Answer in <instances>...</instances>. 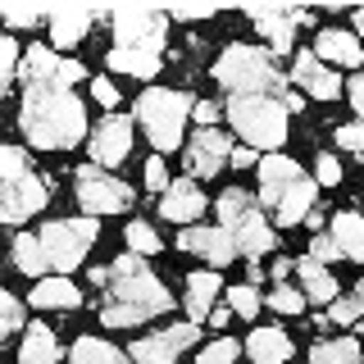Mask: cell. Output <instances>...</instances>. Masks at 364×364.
<instances>
[{
	"mask_svg": "<svg viewBox=\"0 0 364 364\" xmlns=\"http://www.w3.org/2000/svg\"><path fill=\"white\" fill-rule=\"evenodd\" d=\"M168 187V168H164V159H146V191H164Z\"/></svg>",
	"mask_w": 364,
	"mask_h": 364,
	"instance_id": "f35d334b",
	"label": "cell"
},
{
	"mask_svg": "<svg viewBox=\"0 0 364 364\" xmlns=\"http://www.w3.org/2000/svg\"><path fill=\"white\" fill-rule=\"evenodd\" d=\"M337 146H346V151H364V123H346V128H337Z\"/></svg>",
	"mask_w": 364,
	"mask_h": 364,
	"instance_id": "ab89813d",
	"label": "cell"
},
{
	"mask_svg": "<svg viewBox=\"0 0 364 364\" xmlns=\"http://www.w3.org/2000/svg\"><path fill=\"white\" fill-rule=\"evenodd\" d=\"M337 178H341V164H337V159L323 151V155H318V182H323V187H333Z\"/></svg>",
	"mask_w": 364,
	"mask_h": 364,
	"instance_id": "60d3db41",
	"label": "cell"
},
{
	"mask_svg": "<svg viewBox=\"0 0 364 364\" xmlns=\"http://www.w3.org/2000/svg\"><path fill=\"white\" fill-rule=\"evenodd\" d=\"M355 28H360V37H364V9H355Z\"/></svg>",
	"mask_w": 364,
	"mask_h": 364,
	"instance_id": "c3c4849f",
	"label": "cell"
},
{
	"mask_svg": "<svg viewBox=\"0 0 364 364\" xmlns=\"http://www.w3.org/2000/svg\"><path fill=\"white\" fill-rule=\"evenodd\" d=\"M196 337H200V328H196V323L164 328V333H151V337L132 341V360H136V364H173Z\"/></svg>",
	"mask_w": 364,
	"mask_h": 364,
	"instance_id": "7c38bea8",
	"label": "cell"
},
{
	"mask_svg": "<svg viewBox=\"0 0 364 364\" xmlns=\"http://www.w3.org/2000/svg\"><path fill=\"white\" fill-rule=\"evenodd\" d=\"M18 73V41L0 37V87H9V77Z\"/></svg>",
	"mask_w": 364,
	"mask_h": 364,
	"instance_id": "e575fe53",
	"label": "cell"
},
{
	"mask_svg": "<svg viewBox=\"0 0 364 364\" xmlns=\"http://www.w3.org/2000/svg\"><path fill=\"white\" fill-rule=\"evenodd\" d=\"M219 228L232 237L237 255H250V264H255V255H269L273 250V228L264 223L259 205L237 187H228L219 196Z\"/></svg>",
	"mask_w": 364,
	"mask_h": 364,
	"instance_id": "52a82bcc",
	"label": "cell"
},
{
	"mask_svg": "<svg viewBox=\"0 0 364 364\" xmlns=\"http://www.w3.org/2000/svg\"><path fill=\"white\" fill-rule=\"evenodd\" d=\"M350 105L360 109V123H364V73L350 77Z\"/></svg>",
	"mask_w": 364,
	"mask_h": 364,
	"instance_id": "ee69618b",
	"label": "cell"
},
{
	"mask_svg": "<svg viewBox=\"0 0 364 364\" xmlns=\"http://www.w3.org/2000/svg\"><path fill=\"white\" fill-rule=\"evenodd\" d=\"M296 269H301V287H305V296H310V301H318V305L341 301V296H337V278H333V273H328L323 264H318L314 255H305Z\"/></svg>",
	"mask_w": 364,
	"mask_h": 364,
	"instance_id": "603a6c76",
	"label": "cell"
},
{
	"mask_svg": "<svg viewBox=\"0 0 364 364\" xmlns=\"http://www.w3.org/2000/svg\"><path fill=\"white\" fill-rule=\"evenodd\" d=\"M0 323H5L0 333H14V328H23V305L9 291H0Z\"/></svg>",
	"mask_w": 364,
	"mask_h": 364,
	"instance_id": "8d00e7d4",
	"label": "cell"
},
{
	"mask_svg": "<svg viewBox=\"0 0 364 364\" xmlns=\"http://www.w3.org/2000/svg\"><path fill=\"white\" fill-rule=\"evenodd\" d=\"M333 237H337V246H341V259H360L364 264V219L360 214H337L333 219Z\"/></svg>",
	"mask_w": 364,
	"mask_h": 364,
	"instance_id": "d4e9b609",
	"label": "cell"
},
{
	"mask_svg": "<svg viewBox=\"0 0 364 364\" xmlns=\"http://www.w3.org/2000/svg\"><path fill=\"white\" fill-rule=\"evenodd\" d=\"M96 18H105V14H96V9H55V14H50V37H55V46H60V50L77 46Z\"/></svg>",
	"mask_w": 364,
	"mask_h": 364,
	"instance_id": "d6986e66",
	"label": "cell"
},
{
	"mask_svg": "<svg viewBox=\"0 0 364 364\" xmlns=\"http://www.w3.org/2000/svg\"><path fill=\"white\" fill-rule=\"evenodd\" d=\"M159 214L173 219L178 228H191V219L205 214V196L196 191V182H173V187L164 191V200H159Z\"/></svg>",
	"mask_w": 364,
	"mask_h": 364,
	"instance_id": "e0dca14e",
	"label": "cell"
},
{
	"mask_svg": "<svg viewBox=\"0 0 364 364\" xmlns=\"http://www.w3.org/2000/svg\"><path fill=\"white\" fill-rule=\"evenodd\" d=\"M191 114H196L200 128H214V119H219V105H210V100H196V109H191Z\"/></svg>",
	"mask_w": 364,
	"mask_h": 364,
	"instance_id": "7bdbcfd3",
	"label": "cell"
},
{
	"mask_svg": "<svg viewBox=\"0 0 364 364\" xmlns=\"http://www.w3.org/2000/svg\"><path fill=\"white\" fill-rule=\"evenodd\" d=\"M37 242L46 250V264L60 273H73V264H82V255L96 242V219H50Z\"/></svg>",
	"mask_w": 364,
	"mask_h": 364,
	"instance_id": "30bf717a",
	"label": "cell"
},
{
	"mask_svg": "<svg viewBox=\"0 0 364 364\" xmlns=\"http://www.w3.org/2000/svg\"><path fill=\"white\" fill-rule=\"evenodd\" d=\"M259 200L273 210L282 228L301 223L314 214V182L296 159L287 155H264L259 159Z\"/></svg>",
	"mask_w": 364,
	"mask_h": 364,
	"instance_id": "277c9868",
	"label": "cell"
},
{
	"mask_svg": "<svg viewBox=\"0 0 364 364\" xmlns=\"http://www.w3.org/2000/svg\"><path fill=\"white\" fill-rule=\"evenodd\" d=\"M269 305H273L278 314H301V310H305V291H291L287 282H278V287L269 291Z\"/></svg>",
	"mask_w": 364,
	"mask_h": 364,
	"instance_id": "4dcf8cb0",
	"label": "cell"
},
{
	"mask_svg": "<svg viewBox=\"0 0 364 364\" xmlns=\"http://www.w3.org/2000/svg\"><path fill=\"white\" fill-rule=\"evenodd\" d=\"M296 82L310 91V96H318V100H333L341 91L337 73H328V64L318 60V55H296Z\"/></svg>",
	"mask_w": 364,
	"mask_h": 364,
	"instance_id": "ac0fdd59",
	"label": "cell"
},
{
	"mask_svg": "<svg viewBox=\"0 0 364 364\" xmlns=\"http://www.w3.org/2000/svg\"><path fill=\"white\" fill-rule=\"evenodd\" d=\"M91 91H96L100 105H119V87H114L109 77H96V87H91Z\"/></svg>",
	"mask_w": 364,
	"mask_h": 364,
	"instance_id": "b9f144b4",
	"label": "cell"
},
{
	"mask_svg": "<svg viewBox=\"0 0 364 364\" xmlns=\"http://www.w3.org/2000/svg\"><path fill=\"white\" fill-rule=\"evenodd\" d=\"M60 360V341H55L50 328H28V337H23V350H18V364H55Z\"/></svg>",
	"mask_w": 364,
	"mask_h": 364,
	"instance_id": "484cf974",
	"label": "cell"
},
{
	"mask_svg": "<svg viewBox=\"0 0 364 364\" xmlns=\"http://www.w3.org/2000/svg\"><path fill=\"white\" fill-rule=\"evenodd\" d=\"M191 109H196V100L187 91H164V87L141 91V100H136V114H141L146 132H151L159 151H178L182 146V123H187Z\"/></svg>",
	"mask_w": 364,
	"mask_h": 364,
	"instance_id": "9c48e42d",
	"label": "cell"
},
{
	"mask_svg": "<svg viewBox=\"0 0 364 364\" xmlns=\"http://www.w3.org/2000/svg\"><path fill=\"white\" fill-rule=\"evenodd\" d=\"M77 200H82V210L87 214H119V210H128L132 205V191H128V182H119V178H109L105 168H96V164H87V168H77Z\"/></svg>",
	"mask_w": 364,
	"mask_h": 364,
	"instance_id": "8fae6325",
	"label": "cell"
},
{
	"mask_svg": "<svg viewBox=\"0 0 364 364\" xmlns=\"http://www.w3.org/2000/svg\"><path fill=\"white\" fill-rule=\"evenodd\" d=\"M246 350H250V360H255V364H287L291 337L282 333V328H255L250 341H246Z\"/></svg>",
	"mask_w": 364,
	"mask_h": 364,
	"instance_id": "ffe728a7",
	"label": "cell"
},
{
	"mask_svg": "<svg viewBox=\"0 0 364 364\" xmlns=\"http://www.w3.org/2000/svg\"><path fill=\"white\" fill-rule=\"evenodd\" d=\"M55 9H14V5H5L0 9V18L9 23V28H32V23H41V18H50Z\"/></svg>",
	"mask_w": 364,
	"mask_h": 364,
	"instance_id": "d590c367",
	"label": "cell"
},
{
	"mask_svg": "<svg viewBox=\"0 0 364 364\" xmlns=\"http://www.w3.org/2000/svg\"><path fill=\"white\" fill-rule=\"evenodd\" d=\"M232 151H237V146L228 141L223 132L200 128L196 136H191V146H187L191 173H196V178H219V168H223V164H232Z\"/></svg>",
	"mask_w": 364,
	"mask_h": 364,
	"instance_id": "5bb4252c",
	"label": "cell"
},
{
	"mask_svg": "<svg viewBox=\"0 0 364 364\" xmlns=\"http://www.w3.org/2000/svg\"><path fill=\"white\" fill-rule=\"evenodd\" d=\"M214 77H219L232 96H282V100L291 96V91L282 87V73L273 68V60L264 50H255V46H228L219 55Z\"/></svg>",
	"mask_w": 364,
	"mask_h": 364,
	"instance_id": "5b68a950",
	"label": "cell"
},
{
	"mask_svg": "<svg viewBox=\"0 0 364 364\" xmlns=\"http://www.w3.org/2000/svg\"><path fill=\"white\" fill-rule=\"evenodd\" d=\"M255 164V151H250V146H237L232 151V168H250Z\"/></svg>",
	"mask_w": 364,
	"mask_h": 364,
	"instance_id": "f6af8a7d",
	"label": "cell"
},
{
	"mask_svg": "<svg viewBox=\"0 0 364 364\" xmlns=\"http://www.w3.org/2000/svg\"><path fill=\"white\" fill-rule=\"evenodd\" d=\"M105 18L114 23L109 68L114 73H132V77H155L159 73V55H164L168 18L155 14V9H109Z\"/></svg>",
	"mask_w": 364,
	"mask_h": 364,
	"instance_id": "3957f363",
	"label": "cell"
},
{
	"mask_svg": "<svg viewBox=\"0 0 364 364\" xmlns=\"http://www.w3.org/2000/svg\"><path fill=\"white\" fill-rule=\"evenodd\" d=\"M318 55L333 60V64H346V68H360L364 64L360 41L350 37V32H341V28H323V32H318Z\"/></svg>",
	"mask_w": 364,
	"mask_h": 364,
	"instance_id": "7402d4cb",
	"label": "cell"
},
{
	"mask_svg": "<svg viewBox=\"0 0 364 364\" xmlns=\"http://www.w3.org/2000/svg\"><path fill=\"white\" fill-rule=\"evenodd\" d=\"M128 246H132V255H155V250H159V232L146 228V223H128Z\"/></svg>",
	"mask_w": 364,
	"mask_h": 364,
	"instance_id": "d6a6232c",
	"label": "cell"
},
{
	"mask_svg": "<svg viewBox=\"0 0 364 364\" xmlns=\"http://www.w3.org/2000/svg\"><path fill=\"white\" fill-rule=\"evenodd\" d=\"M228 318H232V305H214V314H210V328H223Z\"/></svg>",
	"mask_w": 364,
	"mask_h": 364,
	"instance_id": "bcb514c9",
	"label": "cell"
},
{
	"mask_svg": "<svg viewBox=\"0 0 364 364\" xmlns=\"http://www.w3.org/2000/svg\"><path fill=\"white\" fill-rule=\"evenodd\" d=\"M310 364H360V341L355 337L318 341V346L310 350Z\"/></svg>",
	"mask_w": 364,
	"mask_h": 364,
	"instance_id": "83f0119b",
	"label": "cell"
},
{
	"mask_svg": "<svg viewBox=\"0 0 364 364\" xmlns=\"http://www.w3.org/2000/svg\"><path fill=\"white\" fill-rule=\"evenodd\" d=\"M355 291H360V296H364V278H360V287H355Z\"/></svg>",
	"mask_w": 364,
	"mask_h": 364,
	"instance_id": "681fc988",
	"label": "cell"
},
{
	"mask_svg": "<svg viewBox=\"0 0 364 364\" xmlns=\"http://www.w3.org/2000/svg\"><path fill=\"white\" fill-rule=\"evenodd\" d=\"M46 182L28 168L18 146H0V214L5 223H23L28 214H37L46 205Z\"/></svg>",
	"mask_w": 364,
	"mask_h": 364,
	"instance_id": "8992f818",
	"label": "cell"
},
{
	"mask_svg": "<svg viewBox=\"0 0 364 364\" xmlns=\"http://www.w3.org/2000/svg\"><path fill=\"white\" fill-rule=\"evenodd\" d=\"M250 23L273 41V50H291L296 23H310V14L305 9H250Z\"/></svg>",
	"mask_w": 364,
	"mask_h": 364,
	"instance_id": "2e32d148",
	"label": "cell"
},
{
	"mask_svg": "<svg viewBox=\"0 0 364 364\" xmlns=\"http://www.w3.org/2000/svg\"><path fill=\"white\" fill-rule=\"evenodd\" d=\"M287 273H291V259H278V264H273V278H278V282L287 278Z\"/></svg>",
	"mask_w": 364,
	"mask_h": 364,
	"instance_id": "7dc6e473",
	"label": "cell"
},
{
	"mask_svg": "<svg viewBox=\"0 0 364 364\" xmlns=\"http://www.w3.org/2000/svg\"><path fill=\"white\" fill-rule=\"evenodd\" d=\"M82 77V64L73 60H55L46 46H32L23 60V109L18 123L28 132L32 146L46 151H64L77 146L87 132V114L82 100L73 96V82Z\"/></svg>",
	"mask_w": 364,
	"mask_h": 364,
	"instance_id": "6da1fadb",
	"label": "cell"
},
{
	"mask_svg": "<svg viewBox=\"0 0 364 364\" xmlns=\"http://www.w3.org/2000/svg\"><path fill=\"white\" fill-rule=\"evenodd\" d=\"M128 146H132V123L123 119V114H105V123L91 132V159H96V168L123 164V159H128Z\"/></svg>",
	"mask_w": 364,
	"mask_h": 364,
	"instance_id": "4fadbf2b",
	"label": "cell"
},
{
	"mask_svg": "<svg viewBox=\"0 0 364 364\" xmlns=\"http://www.w3.org/2000/svg\"><path fill=\"white\" fill-rule=\"evenodd\" d=\"M214 296H219V273H191L187 278V323L214 314Z\"/></svg>",
	"mask_w": 364,
	"mask_h": 364,
	"instance_id": "44dd1931",
	"label": "cell"
},
{
	"mask_svg": "<svg viewBox=\"0 0 364 364\" xmlns=\"http://www.w3.org/2000/svg\"><path fill=\"white\" fill-rule=\"evenodd\" d=\"M73 364H128V355L114 350L109 341H100V337H77L73 341Z\"/></svg>",
	"mask_w": 364,
	"mask_h": 364,
	"instance_id": "4316f807",
	"label": "cell"
},
{
	"mask_svg": "<svg viewBox=\"0 0 364 364\" xmlns=\"http://www.w3.org/2000/svg\"><path fill=\"white\" fill-rule=\"evenodd\" d=\"M228 119L246 136L250 146H282L287 136V100L282 96H232L228 100Z\"/></svg>",
	"mask_w": 364,
	"mask_h": 364,
	"instance_id": "ba28073f",
	"label": "cell"
},
{
	"mask_svg": "<svg viewBox=\"0 0 364 364\" xmlns=\"http://www.w3.org/2000/svg\"><path fill=\"white\" fill-rule=\"evenodd\" d=\"M173 305V296L164 291V282L146 269L141 255H119L109 269V296L100 305V323L105 328H132L146 323L151 314H164Z\"/></svg>",
	"mask_w": 364,
	"mask_h": 364,
	"instance_id": "7a4b0ae2",
	"label": "cell"
},
{
	"mask_svg": "<svg viewBox=\"0 0 364 364\" xmlns=\"http://www.w3.org/2000/svg\"><path fill=\"white\" fill-rule=\"evenodd\" d=\"M237 355H242V346H237L232 337H219V341H210V346L200 350V360H196V364H232Z\"/></svg>",
	"mask_w": 364,
	"mask_h": 364,
	"instance_id": "1f68e13d",
	"label": "cell"
},
{
	"mask_svg": "<svg viewBox=\"0 0 364 364\" xmlns=\"http://www.w3.org/2000/svg\"><path fill=\"white\" fill-rule=\"evenodd\" d=\"M310 255L323 264V259H341V246H337V237L333 232H314V242H310Z\"/></svg>",
	"mask_w": 364,
	"mask_h": 364,
	"instance_id": "74e56055",
	"label": "cell"
},
{
	"mask_svg": "<svg viewBox=\"0 0 364 364\" xmlns=\"http://www.w3.org/2000/svg\"><path fill=\"white\" fill-rule=\"evenodd\" d=\"M228 305H232V314H246V318H255L259 310V296L250 282H242V287H228Z\"/></svg>",
	"mask_w": 364,
	"mask_h": 364,
	"instance_id": "836d02e7",
	"label": "cell"
},
{
	"mask_svg": "<svg viewBox=\"0 0 364 364\" xmlns=\"http://www.w3.org/2000/svg\"><path fill=\"white\" fill-rule=\"evenodd\" d=\"M178 246L182 250H191V255H205L210 264H232V255H237V246H232V237L223 232V228H182L178 232Z\"/></svg>",
	"mask_w": 364,
	"mask_h": 364,
	"instance_id": "9a60e30c",
	"label": "cell"
},
{
	"mask_svg": "<svg viewBox=\"0 0 364 364\" xmlns=\"http://www.w3.org/2000/svg\"><path fill=\"white\" fill-rule=\"evenodd\" d=\"M360 314H364V296H341V301L328 305V314L318 318V328H323L328 318H333V323H355Z\"/></svg>",
	"mask_w": 364,
	"mask_h": 364,
	"instance_id": "f546056e",
	"label": "cell"
},
{
	"mask_svg": "<svg viewBox=\"0 0 364 364\" xmlns=\"http://www.w3.org/2000/svg\"><path fill=\"white\" fill-rule=\"evenodd\" d=\"M32 305H37V310H77V305H82V291L64 278H46V282H37V291H32Z\"/></svg>",
	"mask_w": 364,
	"mask_h": 364,
	"instance_id": "cb8c5ba5",
	"label": "cell"
},
{
	"mask_svg": "<svg viewBox=\"0 0 364 364\" xmlns=\"http://www.w3.org/2000/svg\"><path fill=\"white\" fill-rule=\"evenodd\" d=\"M14 264L23 269V273H32V278H41L46 269V250H41V242L37 237H14Z\"/></svg>",
	"mask_w": 364,
	"mask_h": 364,
	"instance_id": "f1b7e54d",
	"label": "cell"
}]
</instances>
